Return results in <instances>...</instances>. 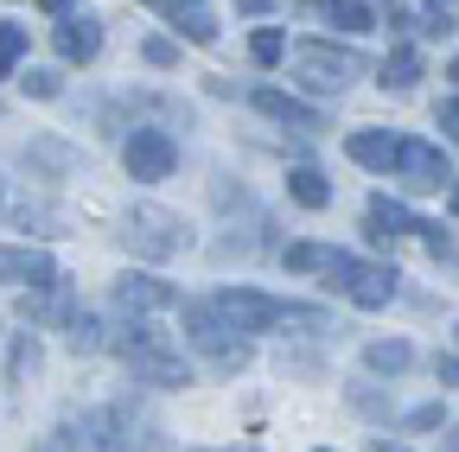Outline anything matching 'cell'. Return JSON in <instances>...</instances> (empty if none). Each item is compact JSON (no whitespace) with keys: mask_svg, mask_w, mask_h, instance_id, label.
Masks as SVG:
<instances>
[{"mask_svg":"<svg viewBox=\"0 0 459 452\" xmlns=\"http://www.w3.org/2000/svg\"><path fill=\"white\" fill-rule=\"evenodd\" d=\"M440 421H446V408H440V402H428V408H415L402 427H409V433H428V427H440Z\"/></svg>","mask_w":459,"mask_h":452,"instance_id":"29","label":"cell"},{"mask_svg":"<svg viewBox=\"0 0 459 452\" xmlns=\"http://www.w3.org/2000/svg\"><path fill=\"white\" fill-rule=\"evenodd\" d=\"M115 306H122V312H160V306H172V287H166V280H153V274H122V280H115Z\"/></svg>","mask_w":459,"mask_h":452,"instance_id":"11","label":"cell"},{"mask_svg":"<svg viewBox=\"0 0 459 452\" xmlns=\"http://www.w3.org/2000/svg\"><path fill=\"white\" fill-rule=\"evenodd\" d=\"M370 452H402V446H389V439H370Z\"/></svg>","mask_w":459,"mask_h":452,"instance_id":"37","label":"cell"},{"mask_svg":"<svg viewBox=\"0 0 459 452\" xmlns=\"http://www.w3.org/2000/svg\"><path fill=\"white\" fill-rule=\"evenodd\" d=\"M255 108L268 122H287V128H300V134H313V128H325V115L313 102H300V96H287V90H255Z\"/></svg>","mask_w":459,"mask_h":452,"instance_id":"10","label":"cell"},{"mask_svg":"<svg viewBox=\"0 0 459 452\" xmlns=\"http://www.w3.org/2000/svg\"><path fill=\"white\" fill-rule=\"evenodd\" d=\"M446 204H453V217H459V179H453V185H446Z\"/></svg>","mask_w":459,"mask_h":452,"instance_id":"36","label":"cell"},{"mask_svg":"<svg viewBox=\"0 0 459 452\" xmlns=\"http://www.w3.org/2000/svg\"><path fill=\"white\" fill-rule=\"evenodd\" d=\"M440 128H446V141H453V147H459V96H453V102H446V108H440Z\"/></svg>","mask_w":459,"mask_h":452,"instance_id":"31","label":"cell"},{"mask_svg":"<svg viewBox=\"0 0 459 452\" xmlns=\"http://www.w3.org/2000/svg\"><path fill=\"white\" fill-rule=\"evenodd\" d=\"M186 345L211 351V363H217L223 376H237V370L249 363V345L237 337V325H230V312H223L217 300H186Z\"/></svg>","mask_w":459,"mask_h":452,"instance_id":"3","label":"cell"},{"mask_svg":"<svg viewBox=\"0 0 459 452\" xmlns=\"http://www.w3.org/2000/svg\"><path fill=\"white\" fill-rule=\"evenodd\" d=\"M344 402H351L358 414H370V421H389V388H370V382H351V388H344Z\"/></svg>","mask_w":459,"mask_h":452,"instance_id":"20","label":"cell"},{"mask_svg":"<svg viewBox=\"0 0 459 452\" xmlns=\"http://www.w3.org/2000/svg\"><path fill=\"white\" fill-rule=\"evenodd\" d=\"M179 38L211 45V38H217V20H211V13H179Z\"/></svg>","mask_w":459,"mask_h":452,"instance_id":"26","label":"cell"},{"mask_svg":"<svg viewBox=\"0 0 459 452\" xmlns=\"http://www.w3.org/2000/svg\"><path fill=\"white\" fill-rule=\"evenodd\" d=\"M325 261H332L325 243H294V249H287V268H294V274H325Z\"/></svg>","mask_w":459,"mask_h":452,"instance_id":"21","label":"cell"},{"mask_svg":"<svg viewBox=\"0 0 459 452\" xmlns=\"http://www.w3.org/2000/svg\"><path fill=\"white\" fill-rule=\"evenodd\" d=\"M364 230H370L377 243H389V236H409V230H421V217H415L409 204H395V198H370V210H364Z\"/></svg>","mask_w":459,"mask_h":452,"instance_id":"14","label":"cell"},{"mask_svg":"<svg viewBox=\"0 0 459 452\" xmlns=\"http://www.w3.org/2000/svg\"><path fill=\"white\" fill-rule=\"evenodd\" d=\"M281 0H237V13H274Z\"/></svg>","mask_w":459,"mask_h":452,"instance_id":"33","label":"cell"},{"mask_svg":"<svg viewBox=\"0 0 459 452\" xmlns=\"http://www.w3.org/2000/svg\"><path fill=\"white\" fill-rule=\"evenodd\" d=\"M32 370H39V337H32V331H20V337H13V376H20V382H32Z\"/></svg>","mask_w":459,"mask_h":452,"instance_id":"24","label":"cell"},{"mask_svg":"<svg viewBox=\"0 0 459 452\" xmlns=\"http://www.w3.org/2000/svg\"><path fill=\"white\" fill-rule=\"evenodd\" d=\"M377 83L395 90V96H402V90H415V83H421V51H415V45H395L389 58H383V77H377Z\"/></svg>","mask_w":459,"mask_h":452,"instance_id":"16","label":"cell"},{"mask_svg":"<svg viewBox=\"0 0 459 452\" xmlns=\"http://www.w3.org/2000/svg\"><path fill=\"white\" fill-rule=\"evenodd\" d=\"M65 345H71L77 357H90V351H102V345H108V337H102V325H96V319H71Z\"/></svg>","mask_w":459,"mask_h":452,"instance_id":"22","label":"cell"},{"mask_svg":"<svg viewBox=\"0 0 459 452\" xmlns=\"http://www.w3.org/2000/svg\"><path fill=\"white\" fill-rule=\"evenodd\" d=\"M409 363H415V345H409V337H370V345H364V370H370V376H402Z\"/></svg>","mask_w":459,"mask_h":452,"instance_id":"15","label":"cell"},{"mask_svg":"<svg viewBox=\"0 0 459 452\" xmlns=\"http://www.w3.org/2000/svg\"><path fill=\"white\" fill-rule=\"evenodd\" d=\"M108 345H115V357L134 370V382H153V388H186L192 382V363L172 351L160 331H147V325H128L122 337H108Z\"/></svg>","mask_w":459,"mask_h":452,"instance_id":"1","label":"cell"},{"mask_svg":"<svg viewBox=\"0 0 459 452\" xmlns=\"http://www.w3.org/2000/svg\"><path fill=\"white\" fill-rule=\"evenodd\" d=\"M122 166H128V179L160 185V179H172V166H179V147H172L166 128H134L128 147H122Z\"/></svg>","mask_w":459,"mask_h":452,"instance_id":"7","label":"cell"},{"mask_svg":"<svg viewBox=\"0 0 459 452\" xmlns=\"http://www.w3.org/2000/svg\"><path fill=\"white\" fill-rule=\"evenodd\" d=\"M389 166H395L402 192H440V185H453V166H446V153L434 141H395Z\"/></svg>","mask_w":459,"mask_h":452,"instance_id":"6","label":"cell"},{"mask_svg":"<svg viewBox=\"0 0 459 452\" xmlns=\"http://www.w3.org/2000/svg\"><path fill=\"white\" fill-rule=\"evenodd\" d=\"M395 268H383V261H358V255H338L332 249V261H325V287H338L351 306H364V312H383L389 300H395Z\"/></svg>","mask_w":459,"mask_h":452,"instance_id":"4","label":"cell"},{"mask_svg":"<svg viewBox=\"0 0 459 452\" xmlns=\"http://www.w3.org/2000/svg\"><path fill=\"white\" fill-rule=\"evenodd\" d=\"M344 153H351L358 166H383V173H389L395 134H389V128H364V134H351V141H344Z\"/></svg>","mask_w":459,"mask_h":452,"instance_id":"17","label":"cell"},{"mask_svg":"<svg viewBox=\"0 0 459 452\" xmlns=\"http://www.w3.org/2000/svg\"><path fill=\"white\" fill-rule=\"evenodd\" d=\"M319 452H332V446H319Z\"/></svg>","mask_w":459,"mask_h":452,"instance_id":"40","label":"cell"},{"mask_svg":"<svg viewBox=\"0 0 459 452\" xmlns=\"http://www.w3.org/2000/svg\"><path fill=\"white\" fill-rule=\"evenodd\" d=\"M294 77L319 96H338V90H351L364 77V58L351 45H332V38H300L294 45Z\"/></svg>","mask_w":459,"mask_h":452,"instance_id":"2","label":"cell"},{"mask_svg":"<svg viewBox=\"0 0 459 452\" xmlns=\"http://www.w3.org/2000/svg\"><path fill=\"white\" fill-rule=\"evenodd\" d=\"M307 7H319V13H325V0H307Z\"/></svg>","mask_w":459,"mask_h":452,"instance_id":"38","label":"cell"},{"mask_svg":"<svg viewBox=\"0 0 459 452\" xmlns=\"http://www.w3.org/2000/svg\"><path fill=\"white\" fill-rule=\"evenodd\" d=\"M287 198H294L300 210H325L332 204V185L313 173V166H294V173H287Z\"/></svg>","mask_w":459,"mask_h":452,"instance_id":"18","label":"cell"},{"mask_svg":"<svg viewBox=\"0 0 459 452\" xmlns=\"http://www.w3.org/2000/svg\"><path fill=\"white\" fill-rule=\"evenodd\" d=\"M20 319H26V325H71V319H77V306H71L65 274H57V280H45L39 294H26V300H20Z\"/></svg>","mask_w":459,"mask_h":452,"instance_id":"9","label":"cell"},{"mask_svg":"<svg viewBox=\"0 0 459 452\" xmlns=\"http://www.w3.org/2000/svg\"><path fill=\"white\" fill-rule=\"evenodd\" d=\"M421 32H428V38H453V13H446V7H428V13H421Z\"/></svg>","mask_w":459,"mask_h":452,"instance_id":"30","label":"cell"},{"mask_svg":"<svg viewBox=\"0 0 459 452\" xmlns=\"http://www.w3.org/2000/svg\"><path fill=\"white\" fill-rule=\"evenodd\" d=\"M20 83H26V96H39V102H51V96H57V90H65V83H57V77H51V71H26V77H20Z\"/></svg>","mask_w":459,"mask_h":452,"instance_id":"28","label":"cell"},{"mask_svg":"<svg viewBox=\"0 0 459 452\" xmlns=\"http://www.w3.org/2000/svg\"><path fill=\"white\" fill-rule=\"evenodd\" d=\"M0 280H13V287H45V280H57V261L45 249H0Z\"/></svg>","mask_w":459,"mask_h":452,"instance_id":"12","label":"cell"},{"mask_svg":"<svg viewBox=\"0 0 459 452\" xmlns=\"http://www.w3.org/2000/svg\"><path fill=\"white\" fill-rule=\"evenodd\" d=\"M453 274H459V249H453Z\"/></svg>","mask_w":459,"mask_h":452,"instance_id":"39","label":"cell"},{"mask_svg":"<svg viewBox=\"0 0 459 452\" xmlns=\"http://www.w3.org/2000/svg\"><path fill=\"white\" fill-rule=\"evenodd\" d=\"M39 7H45V13H71V0H39Z\"/></svg>","mask_w":459,"mask_h":452,"instance_id":"35","label":"cell"},{"mask_svg":"<svg viewBox=\"0 0 459 452\" xmlns=\"http://www.w3.org/2000/svg\"><path fill=\"white\" fill-rule=\"evenodd\" d=\"M217 306L230 312V325H237V331H268V325H281V319H319V312H300V306H287V300H274V294H255V287H230V294H217Z\"/></svg>","mask_w":459,"mask_h":452,"instance_id":"8","label":"cell"},{"mask_svg":"<svg viewBox=\"0 0 459 452\" xmlns=\"http://www.w3.org/2000/svg\"><path fill=\"white\" fill-rule=\"evenodd\" d=\"M434 376H440L446 388H459V357H434Z\"/></svg>","mask_w":459,"mask_h":452,"instance_id":"32","label":"cell"},{"mask_svg":"<svg viewBox=\"0 0 459 452\" xmlns=\"http://www.w3.org/2000/svg\"><path fill=\"white\" fill-rule=\"evenodd\" d=\"M57 51H65L71 64H90L96 51H102V20H90V13H65V26H57Z\"/></svg>","mask_w":459,"mask_h":452,"instance_id":"13","label":"cell"},{"mask_svg":"<svg viewBox=\"0 0 459 452\" xmlns=\"http://www.w3.org/2000/svg\"><path fill=\"white\" fill-rule=\"evenodd\" d=\"M325 20H332L338 32H370V26H377V13L364 7V0H325Z\"/></svg>","mask_w":459,"mask_h":452,"instance_id":"19","label":"cell"},{"mask_svg":"<svg viewBox=\"0 0 459 452\" xmlns=\"http://www.w3.org/2000/svg\"><path fill=\"white\" fill-rule=\"evenodd\" d=\"M32 452H71V433H51L45 446H32Z\"/></svg>","mask_w":459,"mask_h":452,"instance_id":"34","label":"cell"},{"mask_svg":"<svg viewBox=\"0 0 459 452\" xmlns=\"http://www.w3.org/2000/svg\"><path fill=\"white\" fill-rule=\"evenodd\" d=\"M122 243L141 255V261H172L186 249V217L166 210V204H134L128 223H122Z\"/></svg>","mask_w":459,"mask_h":452,"instance_id":"5","label":"cell"},{"mask_svg":"<svg viewBox=\"0 0 459 452\" xmlns=\"http://www.w3.org/2000/svg\"><path fill=\"white\" fill-rule=\"evenodd\" d=\"M26 58V26H0V77H13Z\"/></svg>","mask_w":459,"mask_h":452,"instance_id":"23","label":"cell"},{"mask_svg":"<svg viewBox=\"0 0 459 452\" xmlns=\"http://www.w3.org/2000/svg\"><path fill=\"white\" fill-rule=\"evenodd\" d=\"M249 58H255V64H281V58H287V38H281V32H255V38H249Z\"/></svg>","mask_w":459,"mask_h":452,"instance_id":"25","label":"cell"},{"mask_svg":"<svg viewBox=\"0 0 459 452\" xmlns=\"http://www.w3.org/2000/svg\"><path fill=\"white\" fill-rule=\"evenodd\" d=\"M141 58H147L153 71H172V64H179V45H172V38H147V45H141Z\"/></svg>","mask_w":459,"mask_h":452,"instance_id":"27","label":"cell"}]
</instances>
